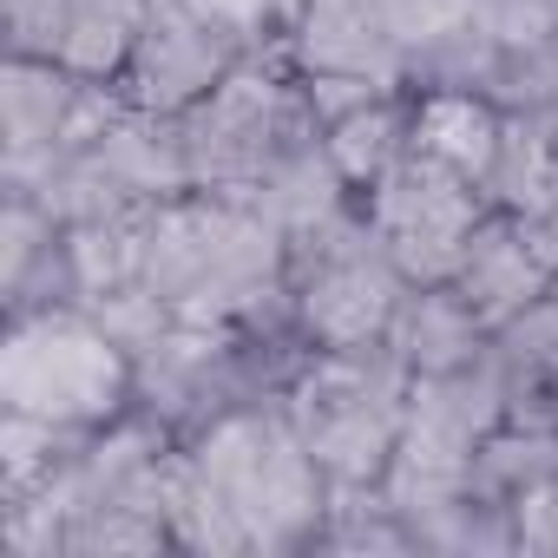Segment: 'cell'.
Segmentation results:
<instances>
[{
    "label": "cell",
    "instance_id": "14",
    "mask_svg": "<svg viewBox=\"0 0 558 558\" xmlns=\"http://www.w3.org/2000/svg\"><path fill=\"white\" fill-rule=\"evenodd\" d=\"M0 21H8V53L14 60H60L66 0H0Z\"/></svg>",
    "mask_w": 558,
    "mask_h": 558
},
{
    "label": "cell",
    "instance_id": "1",
    "mask_svg": "<svg viewBox=\"0 0 558 558\" xmlns=\"http://www.w3.org/2000/svg\"><path fill=\"white\" fill-rule=\"evenodd\" d=\"M197 480L236 512L250 551L269 545H316L323 532V512H329V480L316 466V453L303 447L283 395H263V401H243L230 414H217L204 434L184 440Z\"/></svg>",
    "mask_w": 558,
    "mask_h": 558
},
{
    "label": "cell",
    "instance_id": "12",
    "mask_svg": "<svg viewBox=\"0 0 558 558\" xmlns=\"http://www.w3.org/2000/svg\"><path fill=\"white\" fill-rule=\"evenodd\" d=\"M323 138H329V158H336V171L349 178V191H355V197L375 191V184L414 151V86H395V93H375V99L336 112V119L323 125Z\"/></svg>",
    "mask_w": 558,
    "mask_h": 558
},
{
    "label": "cell",
    "instance_id": "6",
    "mask_svg": "<svg viewBox=\"0 0 558 558\" xmlns=\"http://www.w3.org/2000/svg\"><path fill=\"white\" fill-rule=\"evenodd\" d=\"M362 210L381 230V243L395 250L408 283H453L460 250L473 243V230L493 204L480 184H466L460 171H447L440 158H427L414 145L375 191H362Z\"/></svg>",
    "mask_w": 558,
    "mask_h": 558
},
{
    "label": "cell",
    "instance_id": "7",
    "mask_svg": "<svg viewBox=\"0 0 558 558\" xmlns=\"http://www.w3.org/2000/svg\"><path fill=\"white\" fill-rule=\"evenodd\" d=\"M256 47L243 34H230L223 21H210L204 8H191V0H151L145 14V34L119 73V93L145 112H191L204 93H217Z\"/></svg>",
    "mask_w": 558,
    "mask_h": 558
},
{
    "label": "cell",
    "instance_id": "3",
    "mask_svg": "<svg viewBox=\"0 0 558 558\" xmlns=\"http://www.w3.org/2000/svg\"><path fill=\"white\" fill-rule=\"evenodd\" d=\"M316 106L303 93V73L290 66V53H250L217 93H204L191 112H178L184 132V165H191V191H217V197H250L256 178L283 158L303 132H316Z\"/></svg>",
    "mask_w": 558,
    "mask_h": 558
},
{
    "label": "cell",
    "instance_id": "11",
    "mask_svg": "<svg viewBox=\"0 0 558 558\" xmlns=\"http://www.w3.org/2000/svg\"><path fill=\"white\" fill-rule=\"evenodd\" d=\"M499 138H506V106L499 99H486L473 86H427V93H414V145L427 158H440L447 171H460L466 184H480V191L493 178Z\"/></svg>",
    "mask_w": 558,
    "mask_h": 558
},
{
    "label": "cell",
    "instance_id": "4",
    "mask_svg": "<svg viewBox=\"0 0 558 558\" xmlns=\"http://www.w3.org/2000/svg\"><path fill=\"white\" fill-rule=\"evenodd\" d=\"M0 401H8V414L93 434L132 408V355L80 303L27 310L14 316L8 355H0Z\"/></svg>",
    "mask_w": 558,
    "mask_h": 558
},
{
    "label": "cell",
    "instance_id": "8",
    "mask_svg": "<svg viewBox=\"0 0 558 558\" xmlns=\"http://www.w3.org/2000/svg\"><path fill=\"white\" fill-rule=\"evenodd\" d=\"M106 86L80 80L60 60H8V93H0V125H8V184H27L99 106Z\"/></svg>",
    "mask_w": 558,
    "mask_h": 558
},
{
    "label": "cell",
    "instance_id": "5",
    "mask_svg": "<svg viewBox=\"0 0 558 558\" xmlns=\"http://www.w3.org/2000/svg\"><path fill=\"white\" fill-rule=\"evenodd\" d=\"M401 296H408V276L381 243V230L368 223L362 197L342 217L290 236V310L310 349L381 342Z\"/></svg>",
    "mask_w": 558,
    "mask_h": 558
},
{
    "label": "cell",
    "instance_id": "2",
    "mask_svg": "<svg viewBox=\"0 0 558 558\" xmlns=\"http://www.w3.org/2000/svg\"><path fill=\"white\" fill-rule=\"evenodd\" d=\"M408 395H414V375L401 368V355L388 342L310 349V362L283 388V408H290L303 447L316 453L329 493H362V486L388 480V460H395L401 421H408Z\"/></svg>",
    "mask_w": 558,
    "mask_h": 558
},
{
    "label": "cell",
    "instance_id": "9",
    "mask_svg": "<svg viewBox=\"0 0 558 558\" xmlns=\"http://www.w3.org/2000/svg\"><path fill=\"white\" fill-rule=\"evenodd\" d=\"M453 290L466 296V310L499 329L512 323L519 310H532L545 290H558V269L545 263V250L532 243V230L512 217V210H486L473 243L460 250V269H453Z\"/></svg>",
    "mask_w": 558,
    "mask_h": 558
},
{
    "label": "cell",
    "instance_id": "13",
    "mask_svg": "<svg viewBox=\"0 0 558 558\" xmlns=\"http://www.w3.org/2000/svg\"><path fill=\"white\" fill-rule=\"evenodd\" d=\"M151 0H66V40H60V66H73L93 86H119L138 34H145Z\"/></svg>",
    "mask_w": 558,
    "mask_h": 558
},
{
    "label": "cell",
    "instance_id": "10",
    "mask_svg": "<svg viewBox=\"0 0 558 558\" xmlns=\"http://www.w3.org/2000/svg\"><path fill=\"white\" fill-rule=\"evenodd\" d=\"M381 342H388V349L401 355V368L421 381V375H447V368L486 355L493 329L466 310V296H460L453 283H408V296L395 303V323H388Z\"/></svg>",
    "mask_w": 558,
    "mask_h": 558
}]
</instances>
